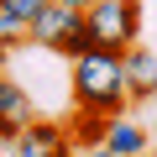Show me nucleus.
<instances>
[{
	"label": "nucleus",
	"mask_w": 157,
	"mask_h": 157,
	"mask_svg": "<svg viewBox=\"0 0 157 157\" xmlns=\"http://www.w3.org/2000/svg\"><path fill=\"white\" fill-rule=\"evenodd\" d=\"M58 6H68V11H84V6H94V0H58Z\"/></svg>",
	"instance_id": "obj_12"
},
{
	"label": "nucleus",
	"mask_w": 157,
	"mask_h": 157,
	"mask_svg": "<svg viewBox=\"0 0 157 157\" xmlns=\"http://www.w3.org/2000/svg\"><path fill=\"white\" fill-rule=\"evenodd\" d=\"M73 16H78V11L58 6V0H47V6H42L32 21H26V42H37V47H47V52H52V47L63 42V32L73 26Z\"/></svg>",
	"instance_id": "obj_6"
},
{
	"label": "nucleus",
	"mask_w": 157,
	"mask_h": 157,
	"mask_svg": "<svg viewBox=\"0 0 157 157\" xmlns=\"http://www.w3.org/2000/svg\"><path fill=\"white\" fill-rule=\"evenodd\" d=\"M105 131H110V115H94V110H73V115H68V141H73V152L105 147Z\"/></svg>",
	"instance_id": "obj_8"
},
{
	"label": "nucleus",
	"mask_w": 157,
	"mask_h": 157,
	"mask_svg": "<svg viewBox=\"0 0 157 157\" xmlns=\"http://www.w3.org/2000/svg\"><path fill=\"white\" fill-rule=\"evenodd\" d=\"M84 21L100 47L126 52L131 42H141V0H94V6H84Z\"/></svg>",
	"instance_id": "obj_2"
},
{
	"label": "nucleus",
	"mask_w": 157,
	"mask_h": 157,
	"mask_svg": "<svg viewBox=\"0 0 157 157\" xmlns=\"http://www.w3.org/2000/svg\"><path fill=\"white\" fill-rule=\"evenodd\" d=\"M121 68H126V100H131V105H147V100L157 94V58H152L141 42H131V47L121 52Z\"/></svg>",
	"instance_id": "obj_4"
},
{
	"label": "nucleus",
	"mask_w": 157,
	"mask_h": 157,
	"mask_svg": "<svg viewBox=\"0 0 157 157\" xmlns=\"http://www.w3.org/2000/svg\"><path fill=\"white\" fill-rule=\"evenodd\" d=\"M42 6H47V0H0V11H11V16H21V21H32Z\"/></svg>",
	"instance_id": "obj_11"
},
{
	"label": "nucleus",
	"mask_w": 157,
	"mask_h": 157,
	"mask_svg": "<svg viewBox=\"0 0 157 157\" xmlns=\"http://www.w3.org/2000/svg\"><path fill=\"white\" fill-rule=\"evenodd\" d=\"M89 47H100V42H94V32H89L84 11H78V16H73V26L63 32V42H58L52 52H63V58H78V52H89Z\"/></svg>",
	"instance_id": "obj_9"
},
{
	"label": "nucleus",
	"mask_w": 157,
	"mask_h": 157,
	"mask_svg": "<svg viewBox=\"0 0 157 157\" xmlns=\"http://www.w3.org/2000/svg\"><path fill=\"white\" fill-rule=\"evenodd\" d=\"M6 68H11V47H0V78H6Z\"/></svg>",
	"instance_id": "obj_13"
},
{
	"label": "nucleus",
	"mask_w": 157,
	"mask_h": 157,
	"mask_svg": "<svg viewBox=\"0 0 157 157\" xmlns=\"http://www.w3.org/2000/svg\"><path fill=\"white\" fill-rule=\"evenodd\" d=\"M78 157H110V152L105 147H89V152H78Z\"/></svg>",
	"instance_id": "obj_14"
},
{
	"label": "nucleus",
	"mask_w": 157,
	"mask_h": 157,
	"mask_svg": "<svg viewBox=\"0 0 157 157\" xmlns=\"http://www.w3.org/2000/svg\"><path fill=\"white\" fill-rule=\"evenodd\" d=\"M21 42H26V21L11 16V11H0V47H11V52H16Z\"/></svg>",
	"instance_id": "obj_10"
},
{
	"label": "nucleus",
	"mask_w": 157,
	"mask_h": 157,
	"mask_svg": "<svg viewBox=\"0 0 157 157\" xmlns=\"http://www.w3.org/2000/svg\"><path fill=\"white\" fill-rule=\"evenodd\" d=\"M73 73H68V94H73V110H94V115H126L131 100H126V68H121V52L110 47H89L68 58Z\"/></svg>",
	"instance_id": "obj_1"
},
{
	"label": "nucleus",
	"mask_w": 157,
	"mask_h": 157,
	"mask_svg": "<svg viewBox=\"0 0 157 157\" xmlns=\"http://www.w3.org/2000/svg\"><path fill=\"white\" fill-rule=\"evenodd\" d=\"M37 115V105H32V94L16 84V78H0V141H16L21 131H26V121Z\"/></svg>",
	"instance_id": "obj_5"
},
{
	"label": "nucleus",
	"mask_w": 157,
	"mask_h": 157,
	"mask_svg": "<svg viewBox=\"0 0 157 157\" xmlns=\"http://www.w3.org/2000/svg\"><path fill=\"white\" fill-rule=\"evenodd\" d=\"M147 147H152V141H147V131H141L131 115H115V121H110V131H105V152H110V157H147Z\"/></svg>",
	"instance_id": "obj_7"
},
{
	"label": "nucleus",
	"mask_w": 157,
	"mask_h": 157,
	"mask_svg": "<svg viewBox=\"0 0 157 157\" xmlns=\"http://www.w3.org/2000/svg\"><path fill=\"white\" fill-rule=\"evenodd\" d=\"M11 147H16V157H73L68 126H63V121H47V115H32L26 131H21Z\"/></svg>",
	"instance_id": "obj_3"
}]
</instances>
